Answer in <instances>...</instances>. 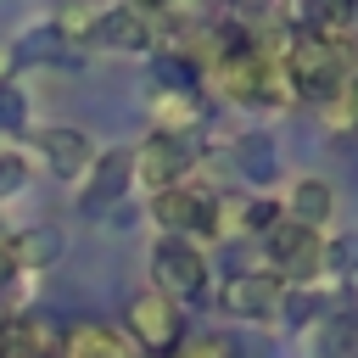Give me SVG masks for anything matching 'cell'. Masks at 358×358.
<instances>
[{
  "label": "cell",
  "mask_w": 358,
  "mask_h": 358,
  "mask_svg": "<svg viewBox=\"0 0 358 358\" xmlns=\"http://www.w3.org/2000/svg\"><path fill=\"white\" fill-rule=\"evenodd\" d=\"M62 358H134V352H129V341L112 336L106 324H78V330H67Z\"/></svg>",
  "instance_id": "obj_11"
},
{
  "label": "cell",
  "mask_w": 358,
  "mask_h": 358,
  "mask_svg": "<svg viewBox=\"0 0 358 358\" xmlns=\"http://www.w3.org/2000/svg\"><path fill=\"white\" fill-rule=\"evenodd\" d=\"M140 179L151 185V190H173L179 179H185V168H190V145L179 140V134H168V129H157L145 145H140Z\"/></svg>",
  "instance_id": "obj_5"
},
{
  "label": "cell",
  "mask_w": 358,
  "mask_h": 358,
  "mask_svg": "<svg viewBox=\"0 0 358 358\" xmlns=\"http://www.w3.org/2000/svg\"><path fill=\"white\" fill-rule=\"evenodd\" d=\"M268 257L291 274V280H313L319 274V263H324V246H319V235L308 229V224H274L268 229Z\"/></svg>",
  "instance_id": "obj_4"
},
{
  "label": "cell",
  "mask_w": 358,
  "mask_h": 358,
  "mask_svg": "<svg viewBox=\"0 0 358 358\" xmlns=\"http://www.w3.org/2000/svg\"><path fill=\"white\" fill-rule=\"evenodd\" d=\"M319 358H358V308H336L319 330Z\"/></svg>",
  "instance_id": "obj_13"
},
{
  "label": "cell",
  "mask_w": 358,
  "mask_h": 358,
  "mask_svg": "<svg viewBox=\"0 0 358 358\" xmlns=\"http://www.w3.org/2000/svg\"><path fill=\"white\" fill-rule=\"evenodd\" d=\"M280 280H268V274H235L229 285H224V308L229 313H241V319H274L280 313Z\"/></svg>",
  "instance_id": "obj_8"
},
{
  "label": "cell",
  "mask_w": 358,
  "mask_h": 358,
  "mask_svg": "<svg viewBox=\"0 0 358 358\" xmlns=\"http://www.w3.org/2000/svg\"><path fill=\"white\" fill-rule=\"evenodd\" d=\"M151 213H157L168 229H213L218 201H213L207 190H185V185H173V190H157V196H151Z\"/></svg>",
  "instance_id": "obj_7"
},
{
  "label": "cell",
  "mask_w": 358,
  "mask_h": 358,
  "mask_svg": "<svg viewBox=\"0 0 358 358\" xmlns=\"http://www.w3.org/2000/svg\"><path fill=\"white\" fill-rule=\"evenodd\" d=\"M179 358H229V347H224V341H213V336H201V341H190Z\"/></svg>",
  "instance_id": "obj_24"
},
{
  "label": "cell",
  "mask_w": 358,
  "mask_h": 358,
  "mask_svg": "<svg viewBox=\"0 0 358 358\" xmlns=\"http://www.w3.org/2000/svg\"><path fill=\"white\" fill-rule=\"evenodd\" d=\"M280 313H285L291 324H302V319L313 313V296H308V291H291V296H280Z\"/></svg>",
  "instance_id": "obj_20"
},
{
  "label": "cell",
  "mask_w": 358,
  "mask_h": 358,
  "mask_svg": "<svg viewBox=\"0 0 358 358\" xmlns=\"http://www.w3.org/2000/svg\"><path fill=\"white\" fill-rule=\"evenodd\" d=\"M22 56H34V62L62 56V50H56V34H34V39H22Z\"/></svg>",
  "instance_id": "obj_22"
},
{
  "label": "cell",
  "mask_w": 358,
  "mask_h": 358,
  "mask_svg": "<svg viewBox=\"0 0 358 358\" xmlns=\"http://www.w3.org/2000/svg\"><path fill=\"white\" fill-rule=\"evenodd\" d=\"M241 173H246L252 185H268V179H274V140H268V134H246V140H241Z\"/></svg>",
  "instance_id": "obj_15"
},
{
  "label": "cell",
  "mask_w": 358,
  "mask_h": 358,
  "mask_svg": "<svg viewBox=\"0 0 358 358\" xmlns=\"http://www.w3.org/2000/svg\"><path fill=\"white\" fill-rule=\"evenodd\" d=\"M330 117H336L341 129H358V84H341V90H336V106H330Z\"/></svg>",
  "instance_id": "obj_19"
},
{
  "label": "cell",
  "mask_w": 358,
  "mask_h": 358,
  "mask_svg": "<svg viewBox=\"0 0 358 358\" xmlns=\"http://www.w3.org/2000/svg\"><path fill=\"white\" fill-rule=\"evenodd\" d=\"M274 218H280L274 201H252V207H246V229H274Z\"/></svg>",
  "instance_id": "obj_21"
},
{
  "label": "cell",
  "mask_w": 358,
  "mask_h": 358,
  "mask_svg": "<svg viewBox=\"0 0 358 358\" xmlns=\"http://www.w3.org/2000/svg\"><path fill=\"white\" fill-rule=\"evenodd\" d=\"M151 90H157V95H179V101H190V95L201 90V73H196L185 56H157V62H151Z\"/></svg>",
  "instance_id": "obj_12"
},
{
  "label": "cell",
  "mask_w": 358,
  "mask_h": 358,
  "mask_svg": "<svg viewBox=\"0 0 358 358\" xmlns=\"http://www.w3.org/2000/svg\"><path fill=\"white\" fill-rule=\"evenodd\" d=\"M34 140H39L45 162H50V168H56L62 179H78V173H84V168L95 162V157H90V140H84L78 129H39Z\"/></svg>",
  "instance_id": "obj_10"
},
{
  "label": "cell",
  "mask_w": 358,
  "mask_h": 358,
  "mask_svg": "<svg viewBox=\"0 0 358 358\" xmlns=\"http://www.w3.org/2000/svg\"><path fill=\"white\" fill-rule=\"evenodd\" d=\"M285 78H291V90H302L308 101H336V90L347 84V56H341L330 39H319V34L291 39V50H285Z\"/></svg>",
  "instance_id": "obj_1"
},
{
  "label": "cell",
  "mask_w": 358,
  "mask_h": 358,
  "mask_svg": "<svg viewBox=\"0 0 358 358\" xmlns=\"http://www.w3.org/2000/svg\"><path fill=\"white\" fill-rule=\"evenodd\" d=\"M28 123V95L17 84H0V129H22Z\"/></svg>",
  "instance_id": "obj_17"
},
{
  "label": "cell",
  "mask_w": 358,
  "mask_h": 358,
  "mask_svg": "<svg viewBox=\"0 0 358 358\" xmlns=\"http://www.w3.org/2000/svg\"><path fill=\"white\" fill-rule=\"evenodd\" d=\"M11 274H17V252H11V246H6V241H0V285H6V280H11Z\"/></svg>",
  "instance_id": "obj_25"
},
{
  "label": "cell",
  "mask_w": 358,
  "mask_h": 358,
  "mask_svg": "<svg viewBox=\"0 0 358 358\" xmlns=\"http://www.w3.org/2000/svg\"><path fill=\"white\" fill-rule=\"evenodd\" d=\"M22 179H28V168H22L17 157H0V196H6V190H17Z\"/></svg>",
  "instance_id": "obj_23"
},
{
  "label": "cell",
  "mask_w": 358,
  "mask_h": 358,
  "mask_svg": "<svg viewBox=\"0 0 358 358\" xmlns=\"http://www.w3.org/2000/svg\"><path fill=\"white\" fill-rule=\"evenodd\" d=\"M229 6H246V11H252V6H263V0H229Z\"/></svg>",
  "instance_id": "obj_26"
},
{
  "label": "cell",
  "mask_w": 358,
  "mask_h": 358,
  "mask_svg": "<svg viewBox=\"0 0 358 358\" xmlns=\"http://www.w3.org/2000/svg\"><path fill=\"white\" fill-rule=\"evenodd\" d=\"M296 17L308 28H336V22L352 17V0H296Z\"/></svg>",
  "instance_id": "obj_16"
},
{
  "label": "cell",
  "mask_w": 358,
  "mask_h": 358,
  "mask_svg": "<svg viewBox=\"0 0 358 358\" xmlns=\"http://www.w3.org/2000/svg\"><path fill=\"white\" fill-rule=\"evenodd\" d=\"M129 179H134V151H106V157H95V162H90V179L78 185V213H90V218L112 213V207L123 201Z\"/></svg>",
  "instance_id": "obj_3"
},
{
  "label": "cell",
  "mask_w": 358,
  "mask_h": 358,
  "mask_svg": "<svg viewBox=\"0 0 358 358\" xmlns=\"http://www.w3.org/2000/svg\"><path fill=\"white\" fill-rule=\"evenodd\" d=\"M134 6H151V0H134Z\"/></svg>",
  "instance_id": "obj_27"
},
{
  "label": "cell",
  "mask_w": 358,
  "mask_h": 358,
  "mask_svg": "<svg viewBox=\"0 0 358 358\" xmlns=\"http://www.w3.org/2000/svg\"><path fill=\"white\" fill-rule=\"evenodd\" d=\"M330 207H336V196H330V185L324 179H296V190H291V224H324L330 218Z\"/></svg>",
  "instance_id": "obj_14"
},
{
  "label": "cell",
  "mask_w": 358,
  "mask_h": 358,
  "mask_svg": "<svg viewBox=\"0 0 358 358\" xmlns=\"http://www.w3.org/2000/svg\"><path fill=\"white\" fill-rule=\"evenodd\" d=\"M324 263L336 274H358V235H341L336 246H324Z\"/></svg>",
  "instance_id": "obj_18"
},
{
  "label": "cell",
  "mask_w": 358,
  "mask_h": 358,
  "mask_svg": "<svg viewBox=\"0 0 358 358\" xmlns=\"http://www.w3.org/2000/svg\"><path fill=\"white\" fill-rule=\"evenodd\" d=\"M352 11H358V0H352Z\"/></svg>",
  "instance_id": "obj_28"
},
{
  "label": "cell",
  "mask_w": 358,
  "mask_h": 358,
  "mask_svg": "<svg viewBox=\"0 0 358 358\" xmlns=\"http://www.w3.org/2000/svg\"><path fill=\"white\" fill-rule=\"evenodd\" d=\"M90 39L95 45H112V50H145L151 45V28H145V17L134 6H117V11H101L90 22Z\"/></svg>",
  "instance_id": "obj_9"
},
{
  "label": "cell",
  "mask_w": 358,
  "mask_h": 358,
  "mask_svg": "<svg viewBox=\"0 0 358 358\" xmlns=\"http://www.w3.org/2000/svg\"><path fill=\"white\" fill-rule=\"evenodd\" d=\"M151 268H157L162 296H201V285H207V263L185 235H162L151 246Z\"/></svg>",
  "instance_id": "obj_2"
},
{
  "label": "cell",
  "mask_w": 358,
  "mask_h": 358,
  "mask_svg": "<svg viewBox=\"0 0 358 358\" xmlns=\"http://www.w3.org/2000/svg\"><path fill=\"white\" fill-rule=\"evenodd\" d=\"M129 330H134V341L140 347H173V336H179V313H173V302L162 296V291H140L134 302H129Z\"/></svg>",
  "instance_id": "obj_6"
}]
</instances>
